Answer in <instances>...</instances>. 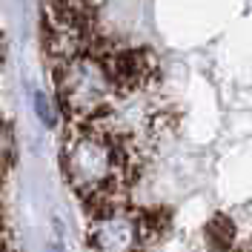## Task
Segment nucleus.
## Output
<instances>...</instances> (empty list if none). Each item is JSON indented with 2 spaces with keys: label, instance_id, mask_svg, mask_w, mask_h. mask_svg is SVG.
<instances>
[{
  "label": "nucleus",
  "instance_id": "f257e3e1",
  "mask_svg": "<svg viewBox=\"0 0 252 252\" xmlns=\"http://www.w3.org/2000/svg\"><path fill=\"white\" fill-rule=\"evenodd\" d=\"M0 52H3V46H0Z\"/></svg>",
  "mask_w": 252,
  "mask_h": 252
}]
</instances>
